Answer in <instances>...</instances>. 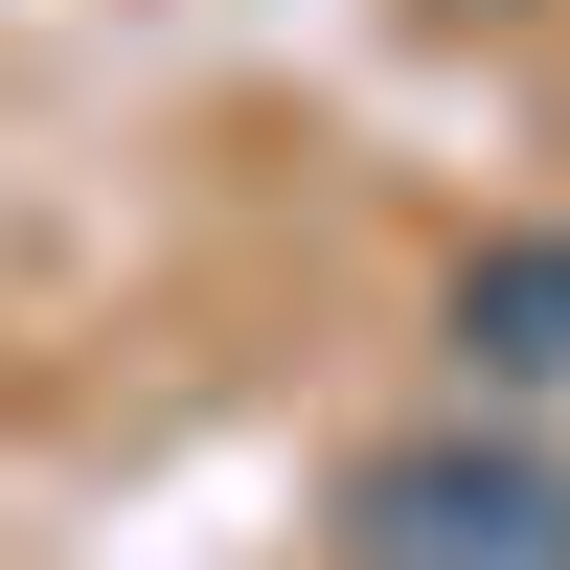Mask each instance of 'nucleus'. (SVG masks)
I'll return each instance as SVG.
<instances>
[{
    "mask_svg": "<svg viewBox=\"0 0 570 570\" xmlns=\"http://www.w3.org/2000/svg\"><path fill=\"white\" fill-rule=\"evenodd\" d=\"M365 570H570V480L548 456H389V480L343 502Z\"/></svg>",
    "mask_w": 570,
    "mask_h": 570,
    "instance_id": "obj_1",
    "label": "nucleus"
},
{
    "mask_svg": "<svg viewBox=\"0 0 570 570\" xmlns=\"http://www.w3.org/2000/svg\"><path fill=\"white\" fill-rule=\"evenodd\" d=\"M456 365H502V389H548V365H570V252H548V228L456 274Z\"/></svg>",
    "mask_w": 570,
    "mask_h": 570,
    "instance_id": "obj_2",
    "label": "nucleus"
}]
</instances>
